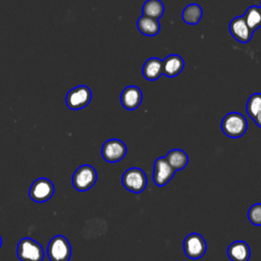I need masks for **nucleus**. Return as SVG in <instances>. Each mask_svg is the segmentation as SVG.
<instances>
[{"label": "nucleus", "mask_w": 261, "mask_h": 261, "mask_svg": "<svg viewBox=\"0 0 261 261\" xmlns=\"http://www.w3.org/2000/svg\"><path fill=\"white\" fill-rule=\"evenodd\" d=\"M247 119L239 112L227 113L221 121V129L229 138H240L247 130Z\"/></svg>", "instance_id": "obj_1"}, {"label": "nucleus", "mask_w": 261, "mask_h": 261, "mask_svg": "<svg viewBox=\"0 0 261 261\" xmlns=\"http://www.w3.org/2000/svg\"><path fill=\"white\" fill-rule=\"evenodd\" d=\"M255 121V123L261 127V109L259 110V112L257 113V115L255 116V118L253 119Z\"/></svg>", "instance_id": "obj_23"}, {"label": "nucleus", "mask_w": 261, "mask_h": 261, "mask_svg": "<svg viewBox=\"0 0 261 261\" xmlns=\"http://www.w3.org/2000/svg\"><path fill=\"white\" fill-rule=\"evenodd\" d=\"M248 218L254 225H261V203L254 204L248 211Z\"/></svg>", "instance_id": "obj_22"}, {"label": "nucleus", "mask_w": 261, "mask_h": 261, "mask_svg": "<svg viewBox=\"0 0 261 261\" xmlns=\"http://www.w3.org/2000/svg\"><path fill=\"white\" fill-rule=\"evenodd\" d=\"M142 73L148 81H156L162 73V60L157 57L147 59L143 65Z\"/></svg>", "instance_id": "obj_15"}, {"label": "nucleus", "mask_w": 261, "mask_h": 261, "mask_svg": "<svg viewBox=\"0 0 261 261\" xmlns=\"http://www.w3.org/2000/svg\"><path fill=\"white\" fill-rule=\"evenodd\" d=\"M96 169L89 164L80 166L72 175V186L76 191L80 192H86L90 190L96 184Z\"/></svg>", "instance_id": "obj_4"}, {"label": "nucleus", "mask_w": 261, "mask_h": 261, "mask_svg": "<svg viewBox=\"0 0 261 261\" xmlns=\"http://www.w3.org/2000/svg\"><path fill=\"white\" fill-rule=\"evenodd\" d=\"M245 21L249 29L254 33L261 27V8L255 5L247 8L245 14L243 15Z\"/></svg>", "instance_id": "obj_19"}, {"label": "nucleus", "mask_w": 261, "mask_h": 261, "mask_svg": "<svg viewBox=\"0 0 261 261\" xmlns=\"http://www.w3.org/2000/svg\"><path fill=\"white\" fill-rule=\"evenodd\" d=\"M54 194V186L52 181L46 177L37 178L30 188V198L38 203L46 202L52 198Z\"/></svg>", "instance_id": "obj_7"}, {"label": "nucleus", "mask_w": 261, "mask_h": 261, "mask_svg": "<svg viewBox=\"0 0 261 261\" xmlns=\"http://www.w3.org/2000/svg\"><path fill=\"white\" fill-rule=\"evenodd\" d=\"M17 257L20 261H42L44 250L42 246L31 238H23L17 245Z\"/></svg>", "instance_id": "obj_3"}, {"label": "nucleus", "mask_w": 261, "mask_h": 261, "mask_svg": "<svg viewBox=\"0 0 261 261\" xmlns=\"http://www.w3.org/2000/svg\"><path fill=\"white\" fill-rule=\"evenodd\" d=\"M207 245L199 233H190L184 241L185 254L191 259H199L206 253Z\"/></svg>", "instance_id": "obj_9"}, {"label": "nucleus", "mask_w": 261, "mask_h": 261, "mask_svg": "<svg viewBox=\"0 0 261 261\" xmlns=\"http://www.w3.org/2000/svg\"><path fill=\"white\" fill-rule=\"evenodd\" d=\"M203 15V10L198 4H189L181 12L182 20L188 24H197Z\"/></svg>", "instance_id": "obj_18"}, {"label": "nucleus", "mask_w": 261, "mask_h": 261, "mask_svg": "<svg viewBox=\"0 0 261 261\" xmlns=\"http://www.w3.org/2000/svg\"><path fill=\"white\" fill-rule=\"evenodd\" d=\"M185 67L184 59L176 54H171L162 60V73L167 77H174Z\"/></svg>", "instance_id": "obj_13"}, {"label": "nucleus", "mask_w": 261, "mask_h": 261, "mask_svg": "<svg viewBox=\"0 0 261 261\" xmlns=\"http://www.w3.org/2000/svg\"><path fill=\"white\" fill-rule=\"evenodd\" d=\"M229 33L241 43H247L252 39L253 32L247 25L244 16H237L229 22Z\"/></svg>", "instance_id": "obj_11"}, {"label": "nucleus", "mask_w": 261, "mask_h": 261, "mask_svg": "<svg viewBox=\"0 0 261 261\" xmlns=\"http://www.w3.org/2000/svg\"><path fill=\"white\" fill-rule=\"evenodd\" d=\"M125 144L118 139H110L106 141L101 149L102 157L107 162H118L126 155Z\"/></svg>", "instance_id": "obj_8"}, {"label": "nucleus", "mask_w": 261, "mask_h": 261, "mask_svg": "<svg viewBox=\"0 0 261 261\" xmlns=\"http://www.w3.org/2000/svg\"><path fill=\"white\" fill-rule=\"evenodd\" d=\"M122 186L133 193H141L145 190L147 186V176L146 173L138 168L132 167L124 171L121 177Z\"/></svg>", "instance_id": "obj_6"}, {"label": "nucleus", "mask_w": 261, "mask_h": 261, "mask_svg": "<svg viewBox=\"0 0 261 261\" xmlns=\"http://www.w3.org/2000/svg\"><path fill=\"white\" fill-rule=\"evenodd\" d=\"M142 98V91L137 86H128L121 92L120 102L123 108L133 111L140 106Z\"/></svg>", "instance_id": "obj_12"}, {"label": "nucleus", "mask_w": 261, "mask_h": 261, "mask_svg": "<svg viewBox=\"0 0 261 261\" xmlns=\"http://www.w3.org/2000/svg\"><path fill=\"white\" fill-rule=\"evenodd\" d=\"M261 109V93H255L250 96L246 105V111L248 115L254 119L259 110Z\"/></svg>", "instance_id": "obj_21"}, {"label": "nucleus", "mask_w": 261, "mask_h": 261, "mask_svg": "<svg viewBox=\"0 0 261 261\" xmlns=\"http://www.w3.org/2000/svg\"><path fill=\"white\" fill-rule=\"evenodd\" d=\"M165 159L174 171L185 168L189 162V157L187 153L180 149H172L166 154Z\"/></svg>", "instance_id": "obj_16"}, {"label": "nucleus", "mask_w": 261, "mask_h": 261, "mask_svg": "<svg viewBox=\"0 0 261 261\" xmlns=\"http://www.w3.org/2000/svg\"><path fill=\"white\" fill-rule=\"evenodd\" d=\"M137 27H138V30L143 35H146L149 37L157 35L160 31V23L158 19L148 17L145 15H142L139 17L137 21Z\"/></svg>", "instance_id": "obj_17"}, {"label": "nucleus", "mask_w": 261, "mask_h": 261, "mask_svg": "<svg viewBox=\"0 0 261 261\" xmlns=\"http://www.w3.org/2000/svg\"><path fill=\"white\" fill-rule=\"evenodd\" d=\"M47 255L50 261H69L71 246L63 236L53 237L47 246Z\"/></svg>", "instance_id": "obj_2"}, {"label": "nucleus", "mask_w": 261, "mask_h": 261, "mask_svg": "<svg viewBox=\"0 0 261 261\" xmlns=\"http://www.w3.org/2000/svg\"><path fill=\"white\" fill-rule=\"evenodd\" d=\"M92 99L90 88L85 85H80L68 91L65 97V103L71 110H80L85 108Z\"/></svg>", "instance_id": "obj_5"}, {"label": "nucleus", "mask_w": 261, "mask_h": 261, "mask_svg": "<svg viewBox=\"0 0 261 261\" xmlns=\"http://www.w3.org/2000/svg\"><path fill=\"white\" fill-rule=\"evenodd\" d=\"M143 15L155 19L160 18L164 12V5L160 0H147L142 7Z\"/></svg>", "instance_id": "obj_20"}, {"label": "nucleus", "mask_w": 261, "mask_h": 261, "mask_svg": "<svg viewBox=\"0 0 261 261\" xmlns=\"http://www.w3.org/2000/svg\"><path fill=\"white\" fill-rule=\"evenodd\" d=\"M260 8H261V5H260Z\"/></svg>", "instance_id": "obj_25"}, {"label": "nucleus", "mask_w": 261, "mask_h": 261, "mask_svg": "<svg viewBox=\"0 0 261 261\" xmlns=\"http://www.w3.org/2000/svg\"><path fill=\"white\" fill-rule=\"evenodd\" d=\"M227 255L231 261H249L251 250L249 245L243 241H237L229 245Z\"/></svg>", "instance_id": "obj_14"}, {"label": "nucleus", "mask_w": 261, "mask_h": 261, "mask_svg": "<svg viewBox=\"0 0 261 261\" xmlns=\"http://www.w3.org/2000/svg\"><path fill=\"white\" fill-rule=\"evenodd\" d=\"M174 170L166 161L165 157H159L154 162V171H153V180L156 186L163 187L165 186L174 174Z\"/></svg>", "instance_id": "obj_10"}, {"label": "nucleus", "mask_w": 261, "mask_h": 261, "mask_svg": "<svg viewBox=\"0 0 261 261\" xmlns=\"http://www.w3.org/2000/svg\"><path fill=\"white\" fill-rule=\"evenodd\" d=\"M1 246H2V239H1V237H0V248H1Z\"/></svg>", "instance_id": "obj_24"}]
</instances>
